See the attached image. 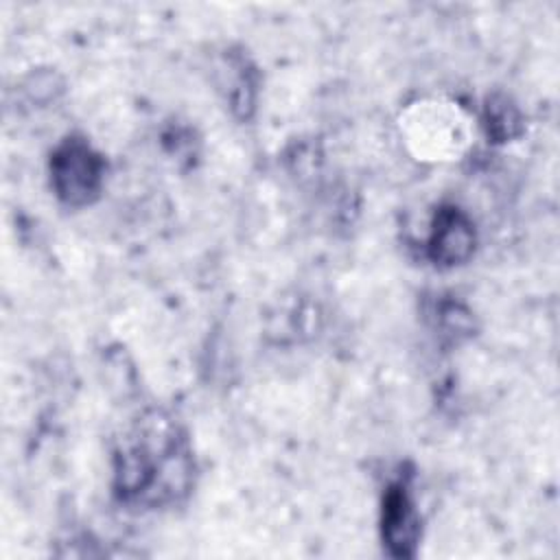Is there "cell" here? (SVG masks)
I'll return each mask as SVG.
<instances>
[{
    "instance_id": "2",
    "label": "cell",
    "mask_w": 560,
    "mask_h": 560,
    "mask_svg": "<svg viewBox=\"0 0 560 560\" xmlns=\"http://www.w3.org/2000/svg\"><path fill=\"white\" fill-rule=\"evenodd\" d=\"M103 175V158L83 138H66L50 158L52 188L68 206L92 203L101 192Z\"/></svg>"
},
{
    "instance_id": "1",
    "label": "cell",
    "mask_w": 560,
    "mask_h": 560,
    "mask_svg": "<svg viewBox=\"0 0 560 560\" xmlns=\"http://www.w3.org/2000/svg\"><path fill=\"white\" fill-rule=\"evenodd\" d=\"M116 457V488L127 501L155 497V486L160 497H173V492L186 486L190 475L182 438L166 422L153 420L140 429Z\"/></svg>"
},
{
    "instance_id": "4",
    "label": "cell",
    "mask_w": 560,
    "mask_h": 560,
    "mask_svg": "<svg viewBox=\"0 0 560 560\" xmlns=\"http://www.w3.org/2000/svg\"><path fill=\"white\" fill-rule=\"evenodd\" d=\"M427 247L435 265L455 267L466 262L475 252L472 221L455 206L440 208L431 223V236Z\"/></svg>"
},
{
    "instance_id": "5",
    "label": "cell",
    "mask_w": 560,
    "mask_h": 560,
    "mask_svg": "<svg viewBox=\"0 0 560 560\" xmlns=\"http://www.w3.org/2000/svg\"><path fill=\"white\" fill-rule=\"evenodd\" d=\"M486 125L488 136H492L497 142H503L521 131V116L508 98H492L486 107Z\"/></svg>"
},
{
    "instance_id": "3",
    "label": "cell",
    "mask_w": 560,
    "mask_h": 560,
    "mask_svg": "<svg viewBox=\"0 0 560 560\" xmlns=\"http://www.w3.org/2000/svg\"><path fill=\"white\" fill-rule=\"evenodd\" d=\"M381 534L394 558H411L420 538V516L405 481L389 483L383 497Z\"/></svg>"
},
{
    "instance_id": "6",
    "label": "cell",
    "mask_w": 560,
    "mask_h": 560,
    "mask_svg": "<svg viewBox=\"0 0 560 560\" xmlns=\"http://www.w3.org/2000/svg\"><path fill=\"white\" fill-rule=\"evenodd\" d=\"M438 319H440V328L444 330V335L451 337H459V335H468L472 328V319L470 313L462 306V304H442L438 311Z\"/></svg>"
}]
</instances>
